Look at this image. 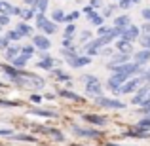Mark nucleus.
I'll return each instance as SVG.
<instances>
[{
  "label": "nucleus",
  "mask_w": 150,
  "mask_h": 146,
  "mask_svg": "<svg viewBox=\"0 0 150 146\" xmlns=\"http://www.w3.org/2000/svg\"><path fill=\"white\" fill-rule=\"evenodd\" d=\"M118 2H120V0H118Z\"/></svg>",
  "instance_id": "0e129e2a"
},
{
  "label": "nucleus",
  "mask_w": 150,
  "mask_h": 146,
  "mask_svg": "<svg viewBox=\"0 0 150 146\" xmlns=\"http://www.w3.org/2000/svg\"><path fill=\"white\" fill-rule=\"evenodd\" d=\"M125 63H129V55L118 53V55H112V57H110V61L106 63V68H110V70H116L118 66L125 65Z\"/></svg>",
  "instance_id": "9d476101"
},
{
  "label": "nucleus",
  "mask_w": 150,
  "mask_h": 146,
  "mask_svg": "<svg viewBox=\"0 0 150 146\" xmlns=\"http://www.w3.org/2000/svg\"><path fill=\"white\" fill-rule=\"evenodd\" d=\"M141 15L144 17V21H150V8H144V10L141 11Z\"/></svg>",
  "instance_id": "603ef678"
},
{
  "label": "nucleus",
  "mask_w": 150,
  "mask_h": 146,
  "mask_svg": "<svg viewBox=\"0 0 150 146\" xmlns=\"http://www.w3.org/2000/svg\"><path fill=\"white\" fill-rule=\"evenodd\" d=\"M10 46H11V44H10V40H8L6 36H4V38L0 36V49H2V51H6L8 48H10Z\"/></svg>",
  "instance_id": "a19ab883"
},
{
  "label": "nucleus",
  "mask_w": 150,
  "mask_h": 146,
  "mask_svg": "<svg viewBox=\"0 0 150 146\" xmlns=\"http://www.w3.org/2000/svg\"><path fill=\"white\" fill-rule=\"evenodd\" d=\"M11 84H15L17 87H23V89H42L46 85V80L40 76H36V74H29L25 72V70H21V74L15 78H10Z\"/></svg>",
  "instance_id": "f257e3e1"
},
{
  "label": "nucleus",
  "mask_w": 150,
  "mask_h": 146,
  "mask_svg": "<svg viewBox=\"0 0 150 146\" xmlns=\"http://www.w3.org/2000/svg\"><path fill=\"white\" fill-rule=\"evenodd\" d=\"M67 63L72 68H82V66L91 65V57L89 55H70V57H67Z\"/></svg>",
  "instance_id": "423d86ee"
},
{
  "label": "nucleus",
  "mask_w": 150,
  "mask_h": 146,
  "mask_svg": "<svg viewBox=\"0 0 150 146\" xmlns=\"http://www.w3.org/2000/svg\"><path fill=\"white\" fill-rule=\"evenodd\" d=\"M36 13H38V10H36V8H25V10L21 11V15H19V17H21L23 21H30V19H33Z\"/></svg>",
  "instance_id": "5701e85b"
},
{
  "label": "nucleus",
  "mask_w": 150,
  "mask_h": 146,
  "mask_svg": "<svg viewBox=\"0 0 150 146\" xmlns=\"http://www.w3.org/2000/svg\"><path fill=\"white\" fill-rule=\"evenodd\" d=\"M59 97H65V99H70V101H78L82 102V97L74 91H69V89H59Z\"/></svg>",
  "instance_id": "412c9836"
},
{
  "label": "nucleus",
  "mask_w": 150,
  "mask_h": 146,
  "mask_svg": "<svg viewBox=\"0 0 150 146\" xmlns=\"http://www.w3.org/2000/svg\"><path fill=\"white\" fill-rule=\"evenodd\" d=\"M13 133V129H0V137H11Z\"/></svg>",
  "instance_id": "a18cd8bd"
},
{
  "label": "nucleus",
  "mask_w": 150,
  "mask_h": 146,
  "mask_svg": "<svg viewBox=\"0 0 150 146\" xmlns=\"http://www.w3.org/2000/svg\"><path fill=\"white\" fill-rule=\"evenodd\" d=\"M120 38H124V40H127V42H133V40H137V38H141V29L135 27V25H129V27L124 29V32H122Z\"/></svg>",
  "instance_id": "f8f14e48"
},
{
  "label": "nucleus",
  "mask_w": 150,
  "mask_h": 146,
  "mask_svg": "<svg viewBox=\"0 0 150 146\" xmlns=\"http://www.w3.org/2000/svg\"><path fill=\"white\" fill-rule=\"evenodd\" d=\"M89 6H91L93 10H97V8L103 6V0H89Z\"/></svg>",
  "instance_id": "49530a36"
},
{
  "label": "nucleus",
  "mask_w": 150,
  "mask_h": 146,
  "mask_svg": "<svg viewBox=\"0 0 150 146\" xmlns=\"http://www.w3.org/2000/svg\"><path fill=\"white\" fill-rule=\"evenodd\" d=\"M53 74H55V78H57L59 82H70V76L67 72H63V70H55L53 68Z\"/></svg>",
  "instance_id": "c756f323"
},
{
  "label": "nucleus",
  "mask_w": 150,
  "mask_h": 146,
  "mask_svg": "<svg viewBox=\"0 0 150 146\" xmlns=\"http://www.w3.org/2000/svg\"><path fill=\"white\" fill-rule=\"evenodd\" d=\"M33 44L36 46L40 51H48L51 48V42H50V38L46 36V34H34L33 36Z\"/></svg>",
  "instance_id": "ddd939ff"
},
{
  "label": "nucleus",
  "mask_w": 150,
  "mask_h": 146,
  "mask_svg": "<svg viewBox=\"0 0 150 146\" xmlns=\"http://www.w3.org/2000/svg\"><path fill=\"white\" fill-rule=\"evenodd\" d=\"M139 114H150V104H144V106H139Z\"/></svg>",
  "instance_id": "09e8293b"
},
{
  "label": "nucleus",
  "mask_w": 150,
  "mask_h": 146,
  "mask_svg": "<svg viewBox=\"0 0 150 146\" xmlns=\"http://www.w3.org/2000/svg\"><path fill=\"white\" fill-rule=\"evenodd\" d=\"M84 13H86V17H88V21H91L93 17H97V11L93 10L91 6H86V8H84Z\"/></svg>",
  "instance_id": "2f4dec72"
},
{
  "label": "nucleus",
  "mask_w": 150,
  "mask_h": 146,
  "mask_svg": "<svg viewBox=\"0 0 150 146\" xmlns=\"http://www.w3.org/2000/svg\"><path fill=\"white\" fill-rule=\"evenodd\" d=\"M131 25V17H129L127 13L124 15H118L116 19H114V27H120V29H125V27Z\"/></svg>",
  "instance_id": "6ab92c4d"
},
{
  "label": "nucleus",
  "mask_w": 150,
  "mask_h": 146,
  "mask_svg": "<svg viewBox=\"0 0 150 146\" xmlns=\"http://www.w3.org/2000/svg\"><path fill=\"white\" fill-rule=\"evenodd\" d=\"M141 46L144 49H150V34H143L141 36Z\"/></svg>",
  "instance_id": "58836bf2"
},
{
  "label": "nucleus",
  "mask_w": 150,
  "mask_h": 146,
  "mask_svg": "<svg viewBox=\"0 0 150 146\" xmlns=\"http://www.w3.org/2000/svg\"><path fill=\"white\" fill-rule=\"evenodd\" d=\"M72 133L78 137H84V139H99L101 137V131L97 129H86V127H80V125H72Z\"/></svg>",
  "instance_id": "6e6552de"
},
{
  "label": "nucleus",
  "mask_w": 150,
  "mask_h": 146,
  "mask_svg": "<svg viewBox=\"0 0 150 146\" xmlns=\"http://www.w3.org/2000/svg\"><path fill=\"white\" fill-rule=\"evenodd\" d=\"M129 78H133V76H129V74H120V72H114L112 76L106 80V85H108V89L114 93V95H120V89H122V85L125 84V82L129 80Z\"/></svg>",
  "instance_id": "7ed1b4c3"
},
{
  "label": "nucleus",
  "mask_w": 150,
  "mask_h": 146,
  "mask_svg": "<svg viewBox=\"0 0 150 146\" xmlns=\"http://www.w3.org/2000/svg\"><path fill=\"white\" fill-rule=\"evenodd\" d=\"M141 78H143L144 84H148V85H150V68H148V70H144V74H143Z\"/></svg>",
  "instance_id": "8fccbe9b"
},
{
  "label": "nucleus",
  "mask_w": 150,
  "mask_h": 146,
  "mask_svg": "<svg viewBox=\"0 0 150 146\" xmlns=\"http://www.w3.org/2000/svg\"><path fill=\"white\" fill-rule=\"evenodd\" d=\"M6 38L10 42H17V40H21V38H25V36H23L17 29H11V30H8V32H6Z\"/></svg>",
  "instance_id": "bb28decb"
},
{
  "label": "nucleus",
  "mask_w": 150,
  "mask_h": 146,
  "mask_svg": "<svg viewBox=\"0 0 150 146\" xmlns=\"http://www.w3.org/2000/svg\"><path fill=\"white\" fill-rule=\"evenodd\" d=\"M106 146H124V144H116V142H106Z\"/></svg>",
  "instance_id": "bf43d9fd"
},
{
  "label": "nucleus",
  "mask_w": 150,
  "mask_h": 146,
  "mask_svg": "<svg viewBox=\"0 0 150 146\" xmlns=\"http://www.w3.org/2000/svg\"><path fill=\"white\" fill-rule=\"evenodd\" d=\"M0 32H2V29H0Z\"/></svg>",
  "instance_id": "680f3d73"
},
{
  "label": "nucleus",
  "mask_w": 150,
  "mask_h": 146,
  "mask_svg": "<svg viewBox=\"0 0 150 146\" xmlns=\"http://www.w3.org/2000/svg\"><path fill=\"white\" fill-rule=\"evenodd\" d=\"M4 53H6V59H10V61H11V59H15L19 53H21V46H15V44H11L10 48H8L6 51H4Z\"/></svg>",
  "instance_id": "aec40b11"
},
{
  "label": "nucleus",
  "mask_w": 150,
  "mask_h": 146,
  "mask_svg": "<svg viewBox=\"0 0 150 146\" xmlns=\"http://www.w3.org/2000/svg\"><path fill=\"white\" fill-rule=\"evenodd\" d=\"M29 59H30L29 55H23V53H19V55H17L15 59H11V61H10V65H13L15 68L23 70V68L27 66V63H29Z\"/></svg>",
  "instance_id": "a211bd4d"
},
{
  "label": "nucleus",
  "mask_w": 150,
  "mask_h": 146,
  "mask_svg": "<svg viewBox=\"0 0 150 146\" xmlns=\"http://www.w3.org/2000/svg\"><path fill=\"white\" fill-rule=\"evenodd\" d=\"M114 48L118 49V53H124V55H131V53H133V46H131V42L124 40V38H118L116 44H114Z\"/></svg>",
  "instance_id": "4468645a"
},
{
  "label": "nucleus",
  "mask_w": 150,
  "mask_h": 146,
  "mask_svg": "<svg viewBox=\"0 0 150 146\" xmlns=\"http://www.w3.org/2000/svg\"><path fill=\"white\" fill-rule=\"evenodd\" d=\"M34 51H36V46H23V48H21V53L23 55H29V57H33Z\"/></svg>",
  "instance_id": "72a5a7b5"
},
{
  "label": "nucleus",
  "mask_w": 150,
  "mask_h": 146,
  "mask_svg": "<svg viewBox=\"0 0 150 146\" xmlns=\"http://www.w3.org/2000/svg\"><path fill=\"white\" fill-rule=\"evenodd\" d=\"M63 48H74L72 38H63Z\"/></svg>",
  "instance_id": "de8ad7c7"
},
{
  "label": "nucleus",
  "mask_w": 150,
  "mask_h": 146,
  "mask_svg": "<svg viewBox=\"0 0 150 146\" xmlns=\"http://www.w3.org/2000/svg\"><path fill=\"white\" fill-rule=\"evenodd\" d=\"M46 133H51V135H53V139L55 140H65V135H63L61 131H57V129H51V127H46Z\"/></svg>",
  "instance_id": "c85d7f7f"
},
{
  "label": "nucleus",
  "mask_w": 150,
  "mask_h": 146,
  "mask_svg": "<svg viewBox=\"0 0 150 146\" xmlns=\"http://www.w3.org/2000/svg\"><path fill=\"white\" fill-rule=\"evenodd\" d=\"M103 21H105V17H103V15H97V17H93L89 23H91L93 27H97V29H99V27H103Z\"/></svg>",
  "instance_id": "ea45409f"
},
{
  "label": "nucleus",
  "mask_w": 150,
  "mask_h": 146,
  "mask_svg": "<svg viewBox=\"0 0 150 146\" xmlns=\"http://www.w3.org/2000/svg\"><path fill=\"white\" fill-rule=\"evenodd\" d=\"M141 84H143V78H135L133 76V78H129V80L122 85L120 93H124V95H133V93L141 87Z\"/></svg>",
  "instance_id": "0eeeda50"
},
{
  "label": "nucleus",
  "mask_w": 150,
  "mask_h": 146,
  "mask_svg": "<svg viewBox=\"0 0 150 146\" xmlns=\"http://www.w3.org/2000/svg\"><path fill=\"white\" fill-rule=\"evenodd\" d=\"M74 34H76V27H74L72 23H69L67 29H65V38H72Z\"/></svg>",
  "instance_id": "473e14b6"
},
{
  "label": "nucleus",
  "mask_w": 150,
  "mask_h": 146,
  "mask_svg": "<svg viewBox=\"0 0 150 146\" xmlns=\"http://www.w3.org/2000/svg\"><path fill=\"white\" fill-rule=\"evenodd\" d=\"M0 106L2 108H11V106H19L17 101H4V99H0Z\"/></svg>",
  "instance_id": "e433bc0d"
},
{
  "label": "nucleus",
  "mask_w": 150,
  "mask_h": 146,
  "mask_svg": "<svg viewBox=\"0 0 150 146\" xmlns=\"http://www.w3.org/2000/svg\"><path fill=\"white\" fill-rule=\"evenodd\" d=\"M78 17H80V11H78V10H74V11H70V13L67 15V19H65V21H67V23H72V21H76Z\"/></svg>",
  "instance_id": "4c0bfd02"
},
{
  "label": "nucleus",
  "mask_w": 150,
  "mask_h": 146,
  "mask_svg": "<svg viewBox=\"0 0 150 146\" xmlns=\"http://www.w3.org/2000/svg\"><path fill=\"white\" fill-rule=\"evenodd\" d=\"M141 30H143V34H150V21H146L143 27H141Z\"/></svg>",
  "instance_id": "5fc2aeb1"
},
{
  "label": "nucleus",
  "mask_w": 150,
  "mask_h": 146,
  "mask_svg": "<svg viewBox=\"0 0 150 146\" xmlns=\"http://www.w3.org/2000/svg\"><path fill=\"white\" fill-rule=\"evenodd\" d=\"M11 11H13V6L6 0H0V15H11Z\"/></svg>",
  "instance_id": "a878e982"
},
{
  "label": "nucleus",
  "mask_w": 150,
  "mask_h": 146,
  "mask_svg": "<svg viewBox=\"0 0 150 146\" xmlns=\"http://www.w3.org/2000/svg\"><path fill=\"white\" fill-rule=\"evenodd\" d=\"M10 139H13V140H25V142H36V137H34V135H25V133H13Z\"/></svg>",
  "instance_id": "4be33fe9"
},
{
  "label": "nucleus",
  "mask_w": 150,
  "mask_h": 146,
  "mask_svg": "<svg viewBox=\"0 0 150 146\" xmlns=\"http://www.w3.org/2000/svg\"><path fill=\"white\" fill-rule=\"evenodd\" d=\"M36 27L46 36H50V34H53L55 30H57V23L51 21V19H46L44 13H36Z\"/></svg>",
  "instance_id": "20e7f679"
},
{
  "label": "nucleus",
  "mask_w": 150,
  "mask_h": 146,
  "mask_svg": "<svg viewBox=\"0 0 150 146\" xmlns=\"http://www.w3.org/2000/svg\"><path fill=\"white\" fill-rule=\"evenodd\" d=\"M95 104L97 106H101V108H106V110H124L125 106V102L124 101H120V99H116V97H97L95 99Z\"/></svg>",
  "instance_id": "f03ea898"
},
{
  "label": "nucleus",
  "mask_w": 150,
  "mask_h": 146,
  "mask_svg": "<svg viewBox=\"0 0 150 146\" xmlns=\"http://www.w3.org/2000/svg\"><path fill=\"white\" fill-rule=\"evenodd\" d=\"M112 32V27H99V29H97V36H106V34H110Z\"/></svg>",
  "instance_id": "c9c22d12"
},
{
  "label": "nucleus",
  "mask_w": 150,
  "mask_h": 146,
  "mask_svg": "<svg viewBox=\"0 0 150 146\" xmlns=\"http://www.w3.org/2000/svg\"><path fill=\"white\" fill-rule=\"evenodd\" d=\"M36 2H38V0H25V4L29 8H36Z\"/></svg>",
  "instance_id": "6e6d98bb"
},
{
  "label": "nucleus",
  "mask_w": 150,
  "mask_h": 146,
  "mask_svg": "<svg viewBox=\"0 0 150 146\" xmlns=\"http://www.w3.org/2000/svg\"><path fill=\"white\" fill-rule=\"evenodd\" d=\"M74 146H78V144H74Z\"/></svg>",
  "instance_id": "e2e57ef3"
},
{
  "label": "nucleus",
  "mask_w": 150,
  "mask_h": 146,
  "mask_svg": "<svg viewBox=\"0 0 150 146\" xmlns=\"http://www.w3.org/2000/svg\"><path fill=\"white\" fill-rule=\"evenodd\" d=\"M82 120H84L86 123H89V125H95V127H105V125L108 123L106 116H101V114H84Z\"/></svg>",
  "instance_id": "1a4fd4ad"
},
{
  "label": "nucleus",
  "mask_w": 150,
  "mask_h": 146,
  "mask_svg": "<svg viewBox=\"0 0 150 146\" xmlns=\"http://www.w3.org/2000/svg\"><path fill=\"white\" fill-rule=\"evenodd\" d=\"M65 19H67V15H65L63 10H53V13H51V21L61 23V21H65Z\"/></svg>",
  "instance_id": "cd10ccee"
},
{
  "label": "nucleus",
  "mask_w": 150,
  "mask_h": 146,
  "mask_svg": "<svg viewBox=\"0 0 150 146\" xmlns=\"http://www.w3.org/2000/svg\"><path fill=\"white\" fill-rule=\"evenodd\" d=\"M148 97H150V85H148V84H144V85H141V87L137 89L135 93H133V97H131V104H139V106H143L144 102L148 101Z\"/></svg>",
  "instance_id": "39448f33"
},
{
  "label": "nucleus",
  "mask_w": 150,
  "mask_h": 146,
  "mask_svg": "<svg viewBox=\"0 0 150 146\" xmlns=\"http://www.w3.org/2000/svg\"><path fill=\"white\" fill-rule=\"evenodd\" d=\"M112 53H114V49H110V48L101 49V55H105V57H112Z\"/></svg>",
  "instance_id": "864d4df0"
},
{
  "label": "nucleus",
  "mask_w": 150,
  "mask_h": 146,
  "mask_svg": "<svg viewBox=\"0 0 150 146\" xmlns=\"http://www.w3.org/2000/svg\"><path fill=\"white\" fill-rule=\"evenodd\" d=\"M10 25V15H0V27Z\"/></svg>",
  "instance_id": "c03bdc74"
},
{
  "label": "nucleus",
  "mask_w": 150,
  "mask_h": 146,
  "mask_svg": "<svg viewBox=\"0 0 150 146\" xmlns=\"http://www.w3.org/2000/svg\"><path fill=\"white\" fill-rule=\"evenodd\" d=\"M38 68H46V70H53L55 66V59L51 57L48 51H42V61H38Z\"/></svg>",
  "instance_id": "2eb2a0df"
},
{
  "label": "nucleus",
  "mask_w": 150,
  "mask_h": 146,
  "mask_svg": "<svg viewBox=\"0 0 150 146\" xmlns=\"http://www.w3.org/2000/svg\"><path fill=\"white\" fill-rule=\"evenodd\" d=\"M112 10H114V6H108V8H105V11H103V17H110L112 15Z\"/></svg>",
  "instance_id": "3c124183"
},
{
  "label": "nucleus",
  "mask_w": 150,
  "mask_h": 146,
  "mask_svg": "<svg viewBox=\"0 0 150 146\" xmlns=\"http://www.w3.org/2000/svg\"><path fill=\"white\" fill-rule=\"evenodd\" d=\"M48 6H50L48 0H38V2H36V10H38V13H44V11L48 10Z\"/></svg>",
  "instance_id": "7c9ffc66"
},
{
  "label": "nucleus",
  "mask_w": 150,
  "mask_h": 146,
  "mask_svg": "<svg viewBox=\"0 0 150 146\" xmlns=\"http://www.w3.org/2000/svg\"><path fill=\"white\" fill-rule=\"evenodd\" d=\"M89 40H91V30H82L80 32V42L82 44H88Z\"/></svg>",
  "instance_id": "f704fd0d"
},
{
  "label": "nucleus",
  "mask_w": 150,
  "mask_h": 146,
  "mask_svg": "<svg viewBox=\"0 0 150 146\" xmlns=\"http://www.w3.org/2000/svg\"><path fill=\"white\" fill-rule=\"evenodd\" d=\"M30 101H33V102H36V104H38V102L42 101V97H40V95H30Z\"/></svg>",
  "instance_id": "13d9d810"
},
{
  "label": "nucleus",
  "mask_w": 150,
  "mask_h": 146,
  "mask_svg": "<svg viewBox=\"0 0 150 146\" xmlns=\"http://www.w3.org/2000/svg\"><path fill=\"white\" fill-rule=\"evenodd\" d=\"M29 116H40V118H57V112L55 110H48V108H30Z\"/></svg>",
  "instance_id": "f3484780"
},
{
  "label": "nucleus",
  "mask_w": 150,
  "mask_h": 146,
  "mask_svg": "<svg viewBox=\"0 0 150 146\" xmlns=\"http://www.w3.org/2000/svg\"><path fill=\"white\" fill-rule=\"evenodd\" d=\"M86 93H88L89 97H93V99L103 97V85H101V82L99 80L88 82V84H86Z\"/></svg>",
  "instance_id": "9b49d317"
},
{
  "label": "nucleus",
  "mask_w": 150,
  "mask_h": 146,
  "mask_svg": "<svg viewBox=\"0 0 150 146\" xmlns=\"http://www.w3.org/2000/svg\"><path fill=\"white\" fill-rule=\"evenodd\" d=\"M133 59H135V63L137 65H141V66H144V65H148L150 63V49H139L135 55H133Z\"/></svg>",
  "instance_id": "dca6fc26"
},
{
  "label": "nucleus",
  "mask_w": 150,
  "mask_h": 146,
  "mask_svg": "<svg viewBox=\"0 0 150 146\" xmlns=\"http://www.w3.org/2000/svg\"><path fill=\"white\" fill-rule=\"evenodd\" d=\"M135 129H141V131H150V114H148V116H144L143 120L137 121Z\"/></svg>",
  "instance_id": "393cba45"
},
{
  "label": "nucleus",
  "mask_w": 150,
  "mask_h": 146,
  "mask_svg": "<svg viewBox=\"0 0 150 146\" xmlns=\"http://www.w3.org/2000/svg\"><path fill=\"white\" fill-rule=\"evenodd\" d=\"M118 6H120L122 10H129V8H131V0H120Z\"/></svg>",
  "instance_id": "79ce46f5"
},
{
  "label": "nucleus",
  "mask_w": 150,
  "mask_h": 146,
  "mask_svg": "<svg viewBox=\"0 0 150 146\" xmlns=\"http://www.w3.org/2000/svg\"><path fill=\"white\" fill-rule=\"evenodd\" d=\"M82 80H84L86 84H88V82H95V80H99V78L93 76V74H84V76H82Z\"/></svg>",
  "instance_id": "37998d69"
},
{
  "label": "nucleus",
  "mask_w": 150,
  "mask_h": 146,
  "mask_svg": "<svg viewBox=\"0 0 150 146\" xmlns=\"http://www.w3.org/2000/svg\"><path fill=\"white\" fill-rule=\"evenodd\" d=\"M141 2V0H131V4H139Z\"/></svg>",
  "instance_id": "052dcab7"
},
{
  "label": "nucleus",
  "mask_w": 150,
  "mask_h": 146,
  "mask_svg": "<svg viewBox=\"0 0 150 146\" xmlns=\"http://www.w3.org/2000/svg\"><path fill=\"white\" fill-rule=\"evenodd\" d=\"M15 29H17L19 32L23 34V36H30V34H33V27H30V25H29V23H27V21L19 23V25L15 27Z\"/></svg>",
  "instance_id": "b1692460"
},
{
  "label": "nucleus",
  "mask_w": 150,
  "mask_h": 146,
  "mask_svg": "<svg viewBox=\"0 0 150 146\" xmlns=\"http://www.w3.org/2000/svg\"><path fill=\"white\" fill-rule=\"evenodd\" d=\"M21 8H19V6H13V11H11V15H21Z\"/></svg>",
  "instance_id": "4d7b16f0"
}]
</instances>
